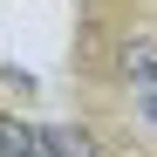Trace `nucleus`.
Returning <instances> with one entry per match:
<instances>
[{"label":"nucleus","mask_w":157,"mask_h":157,"mask_svg":"<svg viewBox=\"0 0 157 157\" xmlns=\"http://www.w3.org/2000/svg\"><path fill=\"white\" fill-rule=\"evenodd\" d=\"M109 75L123 89H157V28H123L109 41Z\"/></svg>","instance_id":"nucleus-1"}]
</instances>
